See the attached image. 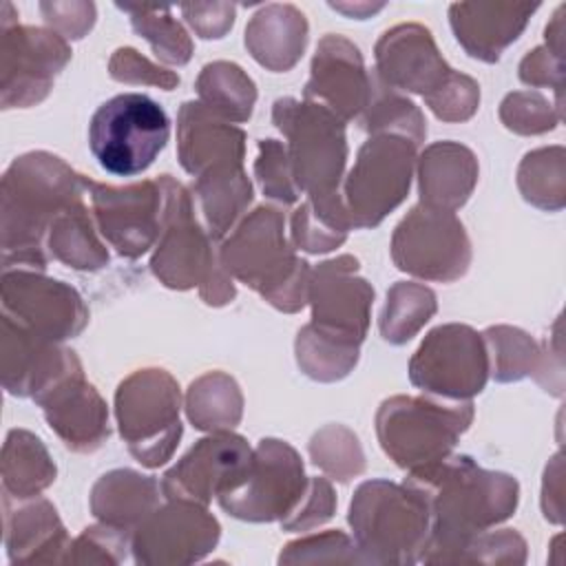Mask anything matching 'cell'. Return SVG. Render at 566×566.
Instances as JSON below:
<instances>
[{
  "label": "cell",
  "instance_id": "cell-1",
  "mask_svg": "<svg viewBox=\"0 0 566 566\" xmlns=\"http://www.w3.org/2000/svg\"><path fill=\"white\" fill-rule=\"evenodd\" d=\"M170 137L166 111L142 93H122L104 102L88 126L97 164L119 177L144 172Z\"/></svg>",
  "mask_w": 566,
  "mask_h": 566
},
{
  "label": "cell",
  "instance_id": "cell-2",
  "mask_svg": "<svg viewBox=\"0 0 566 566\" xmlns=\"http://www.w3.org/2000/svg\"><path fill=\"white\" fill-rule=\"evenodd\" d=\"M179 394L170 376L139 371L117 391V418L130 451L148 467L166 462L181 436L177 420Z\"/></svg>",
  "mask_w": 566,
  "mask_h": 566
},
{
  "label": "cell",
  "instance_id": "cell-3",
  "mask_svg": "<svg viewBox=\"0 0 566 566\" xmlns=\"http://www.w3.org/2000/svg\"><path fill=\"white\" fill-rule=\"evenodd\" d=\"M407 407L413 422L402 413L396 398L385 402L378 416V431L387 453L396 458L398 464H431L447 455L458 431L471 420V405L455 409L453 405H433L407 398Z\"/></svg>",
  "mask_w": 566,
  "mask_h": 566
},
{
  "label": "cell",
  "instance_id": "cell-4",
  "mask_svg": "<svg viewBox=\"0 0 566 566\" xmlns=\"http://www.w3.org/2000/svg\"><path fill=\"white\" fill-rule=\"evenodd\" d=\"M413 148L400 137L369 139L347 181L354 226L378 223L409 188Z\"/></svg>",
  "mask_w": 566,
  "mask_h": 566
},
{
  "label": "cell",
  "instance_id": "cell-5",
  "mask_svg": "<svg viewBox=\"0 0 566 566\" xmlns=\"http://www.w3.org/2000/svg\"><path fill=\"white\" fill-rule=\"evenodd\" d=\"M411 380L444 396H471L484 387L486 356L469 327H438L411 363Z\"/></svg>",
  "mask_w": 566,
  "mask_h": 566
},
{
  "label": "cell",
  "instance_id": "cell-6",
  "mask_svg": "<svg viewBox=\"0 0 566 566\" xmlns=\"http://www.w3.org/2000/svg\"><path fill=\"white\" fill-rule=\"evenodd\" d=\"M303 484V467L296 453L279 440H261L243 480L221 493V504L241 517H274L296 497Z\"/></svg>",
  "mask_w": 566,
  "mask_h": 566
},
{
  "label": "cell",
  "instance_id": "cell-7",
  "mask_svg": "<svg viewBox=\"0 0 566 566\" xmlns=\"http://www.w3.org/2000/svg\"><path fill=\"white\" fill-rule=\"evenodd\" d=\"M250 449L237 436L203 438L199 444L166 475V491H186L195 497L208 500L210 493H226L234 489L248 467Z\"/></svg>",
  "mask_w": 566,
  "mask_h": 566
},
{
  "label": "cell",
  "instance_id": "cell-8",
  "mask_svg": "<svg viewBox=\"0 0 566 566\" xmlns=\"http://www.w3.org/2000/svg\"><path fill=\"white\" fill-rule=\"evenodd\" d=\"M95 206L102 223V232L117 245L122 254H142L157 228L155 212L157 201L153 184H142L133 188H104L95 186Z\"/></svg>",
  "mask_w": 566,
  "mask_h": 566
},
{
  "label": "cell",
  "instance_id": "cell-9",
  "mask_svg": "<svg viewBox=\"0 0 566 566\" xmlns=\"http://www.w3.org/2000/svg\"><path fill=\"white\" fill-rule=\"evenodd\" d=\"M539 4H522V2H497V4H453L451 7V24L458 40L473 57H482L493 62L500 57V51L513 42L528 15Z\"/></svg>",
  "mask_w": 566,
  "mask_h": 566
},
{
  "label": "cell",
  "instance_id": "cell-10",
  "mask_svg": "<svg viewBox=\"0 0 566 566\" xmlns=\"http://www.w3.org/2000/svg\"><path fill=\"white\" fill-rule=\"evenodd\" d=\"M119 9H124L133 15V27L150 40L157 55H161L170 62H179V64L190 57V42H188L184 29L175 20H170L168 7L119 4Z\"/></svg>",
  "mask_w": 566,
  "mask_h": 566
}]
</instances>
